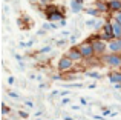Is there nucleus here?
Here are the masks:
<instances>
[{
    "label": "nucleus",
    "instance_id": "19",
    "mask_svg": "<svg viewBox=\"0 0 121 120\" xmlns=\"http://www.w3.org/2000/svg\"><path fill=\"white\" fill-rule=\"evenodd\" d=\"M18 117H20V119H28L29 114H28L26 111H18Z\"/></svg>",
    "mask_w": 121,
    "mask_h": 120
},
{
    "label": "nucleus",
    "instance_id": "6",
    "mask_svg": "<svg viewBox=\"0 0 121 120\" xmlns=\"http://www.w3.org/2000/svg\"><path fill=\"white\" fill-rule=\"evenodd\" d=\"M71 9L74 14H80L84 9V0H72L71 2Z\"/></svg>",
    "mask_w": 121,
    "mask_h": 120
},
{
    "label": "nucleus",
    "instance_id": "33",
    "mask_svg": "<svg viewBox=\"0 0 121 120\" xmlns=\"http://www.w3.org/2000/svg\"><path fill=\"white\" fill-rule=\"evenodd\" d=\"M63 77H60V75H52V80H61Z\"/></svg>",
    "mask_w": 121,
    "mask_h": 120
},
{
    "label": "nucleus",
    "instance_id": "5",
    "mask_svg": "<svg viewBox=\"0 0 121 120\" xmlns=\"http://www.w3.org/2000/svg\"><path fill=\"white\" fill-rule=\"evenodd\" d=\"M66 55H68L69 59H72L75 63L84 60V59H83V55H81V52H80V49H78V46H72V48L69 49L68 52H66Z\"/></svg>",
    "mask_w": 121,
    "mask_h": 120
},
{
    "label": "nucleus",
    "instance_id": "10",
    "mask_svg": "<svg viewBox=\"0 0 121 120\" xmlns=\"http://www.w3.org/2000/svg\"><path fill=\"white\" fill-rule=\"evenodd\" d=\"M95 8L100 12H109V6H107V2H97L95 3Z\"/></svg>",
    "mask_w": 121,
    "mask_h": 120
},
{
    "label": "nucleus",
    "instance_id": "27",
    "mask_svg": "<svg viewBox=\"0 0 121 120\" xmlns=\"http://www.w3.org/2000/svg\"><path fill=\"white\" fill-rule=\"evenodd\" d=\"M41 3H43V5H51V3L54 2V0H40Z\"/></svg>",
    "mask_w": 121,
    "mask_h": 120
},
{
    "label": "nucleus",
    "instance_id": "18",
    "mask_svg": "<svg viewBox=\"0 0 121 120\" xmlns=\"http://www.w3.org/2000/svg\"><path fill=\"white\" fill-rule=\"evenodd\" d=\"M66 42H68L66 39H60V40H57V42H55V45H57V46H65Z\"/></svg>",
    "mask_w": 121,
    "mask_h": 120
},
{
    "label": "nucleus",
    "instance_id": "20",
    "mask_svg": "<svg viewBox=\"0 0 121 120\" xmlns=\"http://www.w3.org/2000/svg\"><path fill=\"white\" fill-rule=\"evenodd\" d=\"M97 25V20L92 18V20H86V26H95Z\"/></svg>",
    "mask_w": 121,
    "mask_h": 120
},
{
    "label": "nucleus",
    "instance_id": "29",
    "mask_svg": "<svg viewBox=\"0 0 121 120\" xmlns=\"http://www.w3.org/2000/svg\"><path fill=\"white\" fill-rule=\"evenodd\" d=\"M80 103H81V106H86V105H87V102H86V99H83V97L80 99Z\"/></svg>",
    "mask_w": 121,
    "mask_h": 120
},
{
    "label": "nucleus",
    "instance_id": "12",
    "mask_svg": "<svg viewBox=\"0 0 121 120\" xmlns=\"http://www.w3.org/2000/svg\"><path fill=\"white\" fill-rule=\"evenodd\" d=\"M103 31H104V32H109V34H112V36H113V25H112V20H110V22H104ZM113 37H115V36H113Z\"/></svg>",
    "mask_w": 121,
    "mask_h": 120
},
{
    "label": "nucleus",
    "instance_id": "14",
    "mask_svg": "<svg viewBox=\"0 0 121 120\" xmlns=\"http://www.w3.org/2000/svg\"><path fill=\"white\" fill-rule=\"evenodd\" d=\"M86 14L94 15V17H98V15H100V11H98L97 8H87V9H86Z\"/></svg>",
    "mask_w": 121,
    "mask_h": 120
},
{
    "label": "nucleus",
    "instance_id": "30",
    "mask_svg": "<svg viewBox=\"0 0 121 120\" xmlns=\"http://www.w3.org/2000/svg\"><path fill=\"white\" fill-rule=\"evenodd\" d=\"M65 96H69V91H61L60 92V97H65Z\"/></svg>",
    "mask_w": 121,
    "mask_h": 120
},
{
    "label": "nucleus",
    "instance_id": "4",
    "mask_svg": "<svg viewBox=\"0 0 121 120\" xmlns=\"http://www.w3.org/2000/svg\"><path fill=\"white\" fill-rule=\"evenodd\" d=\"M74 60L69 59L68 55H63L61 59L58 60V65H57V69H58L60 72H66V71H71L72 68H74Z\"/></svg>",
    "mask_w": 121,
    "mask_h": 120
},
{
    "label": "nucleus",
    "instance_id": "9",
    "mask_svg": "<svg viewBox=\"0 0 121 120\" xmlns=\"http://www.w3.org/2000/svg\"><path fill=\"white\" fill-rule=\"evenodd\" d=\"M112 25H113V36H115V39H120L121 37V23H118L115 18H112Z\"/></svg>",
    "mask_w": 121,
    "mask_h": 120
},
{
    "label": "nucleus",
    "instance_id": "21",
    "mask_svg": "<svg viewBox=\"0 0 121 120\" xmlns=\"http://www.w3.org/2000/svg\"><path fill=\"white\" fill-rule=\"evenodd\" d=\"M69 103H71V99H69L68 96H65L61 99V105H69Z\"/></svg>",
    "mask_w": 121,
    "mask_h": 120
},
{
    "label": "nucleus",
    "instance_id": "3",
    "mask_svg": "<svg viewBox=\"0 0 121 120\" xmlns=\"http://www.w3.org/2000/svg\"><path fill=\"white\" fill-rule=\"evenodd\" d=\"M78 49H80V52H81V55H83V59H84V60H91L95 55L94 43H92V40H91V42H83V43H80V45H78Z\"/></svg>",
    "mask_w": 121,
    "mask_h": 120
},
{
    "label": "nucleus",
    "instance_id": "2",
    "mask_svg": "<svg viewBox=\"0 0 121 120\" xmlns=\"http://www.w3.org/2000/svg\"><path fill=\"white\" fill-rule=\"evenodd\" d=\"M92 43H94V51H95V55H97V57H103V55L109 51V49H107V42L103 40L100 36L92 40Z\"/></svg>",
    "mask_w": 121,
    "mask_h": 120
},
{
    "label": "nucleus",
    "instance_id": "34",
    "mask_svg": "<svg viewBox=\"0 0 121 120\" xmlns=\"http://www.w3.org/2000/svg\"><path fill=\"white\" fill-rule=\"evenodd\" d=\"M44 31H46V29H41V31H39V32H37V36H44Z\"/></svg>",
    "mask_w": 121,
    "mask_h": 120
},
{
    "label": "nucleus",
    "instance_id": "16",
    "mask_svg": "<svg viewBox=\"0 0 121 120\" xmlns=\"http://www.w3.org/2000/svg\"><path fill=\"white\" fill-rule=\"evenodd\" d=\"M51 51H52V46H51V45H46L44 48H41L39 52H40V54H48V52H51Z\"/></svg>",
    "mask_w": 121,
    "mask_h": 120
},
{
    "label": "nucleus",
    "instance_id": "37",
    "mask_svg": "<svg viewBox=\"0 0 121 120\" xmlns=\"http://www.w3.org/2000/svg\"><path fill=\"white\" fill-rule=\"evenodd\" d=\"M120 55H121V52H120Z\"/></svg>",
    "mask_w": 121,
    "mask_h": 120
},
{
    "label": "nucleus",
    "instance_id": "13",
    "mask_svg": "<svg viewBox=\"0 0 121 120\" xmlns=\"http://www.w3.org/2000/svg\"><path fill=\"white\" fill-rule=\"evenodd\" d=\"M100 37H101V39H103V40H106V42H107V43H109V42H110V40H113V39H115V37H113V36H112V34H109V32H104V31H101V34H100Z\"/></svg>",
    "mask_w": 121,
    "mask_h": 120
},
{
    "label": "nucleus",
    "instance_id": "26",
    "mask_svg": "<svg viewBox=\"0 0 121 120\" xmlns=\"http://www.w3.org/2000/svg\"><path fill=\"white\" fill-rule=\"evenodd\" d=\"M69 42H71V43H75V42H77V36H71V37H69Z\"/></svg>",
    "mask_w": 121,
    "mask_h": 120
},
{
    "label": "nucleus",
    "instance_id": "11",
    "mask_svg": "<svg viewBox=\"0 0 121 120\" xmlns=\"http://www.w3.org/2000/svg\"><path fill=\"white\" fill-rule=\"evenodd\" d=\"M109 80L110 83H121V72H112V74H109Z\"/></svg>",
    "mask_w": 121,
    "mask_h": 120
},
{
    "label": "nucleus",
    "instance_id": "25",
    "mask_svg": "<svg viewBox=\"0 0 121 120\" xmlns=\"http://www.w3.org/2000/svg\"><path fill=\"white\" fill-rule=\"evenodd\" d=\"M110 114H112V111H110V109H104V111H103V115H104V117H109Z\"/></svg>",
    "mask_w": 121,
    "mask_h": 120
},
{
    "label": "nucleus",
    "instance_id": "23",
    "mask_svg": "<svg viewBox=\"0 0 121 120\" xmlns=\"http://www.w3.org/2000/svg\"><path fill=\"white\" fill-rule=\"evenodd\" d=\"M66 88H71V86H74V88H81L83 85L81 83H71V85H65Z\"/></svg>",
    "mask_w": 121,
    "mask_h": 120
},
{
    "label": "nucleus",
    "instance_id": "8",
    "mask_svg": "<svg viewBox=\"0 0 121 120\" xmlns=\"http://www.w3.org/2000/svg\"><path fill=\"white\" fill-rule=\"evenodd\" d=\"M107 6H109V11L112 12H118L121 11V0H106Z\"/></svg>",
    "mask_w": 121,
    "mask_h": 120
},
{
    "label": "nucleus",
    "instance_id": "7",
    "mask_svg": "<svg viewBox=\"0 0 121 120\" xmlns=\"http://www.w3.org/2000/svg\"><path fill=\"white\" fill-rule=\"evenodd\" d=\"M46 18L49 22H60V20H63V18H65V15H63L58 9H55V11H52V12H48V14H46Z\"/></svg>",
    "mask_w": 121,
    "mask_h": 120
},
{
    "label": "nucleus",
    "instance_id": "36",
    "mask_svg": "<svg viewBox=\"0 0 121 120\" xmlns=\"http://www.w3.org/2000/svg\"><path fill=\"white\" fill-rule=\"evenodd\" d=\"M41 114H43V112H41V111H37V112H35V117H40Z\"/></svg>",
    "mask_w": 121,
    "mask_h": 120
},
{
    "label": "nucleus",
    "instance_id": "31",
    "mask_svg": "<svg viewBox=\"0 0 121 120\" xmlns=\"http://www.w3.org/2000/svg\"><path fill=\"white\" fill-rule=\"evenodd\" d=\"M8 83H9V85L15 83V78H14V77H9V78H8Z\"/></svg>",
    "mask_w": 121,
    "mask_h": 120
},
{
    "label": "nucleus",
    "instance_id": "1",
    "mask_svg": "<svg viewBox=\"0 0 121 120\" xmlns=\"http://www.w3.org/2000/svg\"><path fill=\"white\" fill-rule=\"evenodd\" d=\"M101 62L104 66H110V68H121V55L117 52H107L101 57Z\"/></svg>",
    "mask_w": 121,
    "mask_h": 120
},
{
    "label": "nucleus",
    "instance_id": "32",
    "mask_svg": "<svg viewBox=\"0 0 121 120\" xmlns=\"http://www.w3.org/2000/svg\"><path fill=\"white\" fill-rule=\"evenodd\" d=\"M60 25H61V26H66V25H68V22L63 18V20H60Z\"/></svg>",
    "mask_w": 121,
    "mask_h": 120
},
{
    "label": "nucleus",
    "instance_id": "35",
    "mask_svg": "<svg viewBox=\"0 0 121 120\" xmlns=\"http://www.w3.org/2000/svg\"><path fill=\"white\" fill-rule=\"evenodd\" d=\"M25 103H26V105H28V106H34V103H32V102H31V100H26V102H25Z\"/></svg>",
    "mask_w": 121,
    "mask_h": 120
},
{
    "label": "nucleus",
    "instance_id": "17",
    "mask_svg": "<svg viewBox=\"0 0 121 120\" xmlns=\"http://www.w3.org/2000/svg\"><path fill=\"white\" fill-rule=\"evenodd\" d=\"M43 29H46V31L52 29V23H51V22H44L43 23Z\"/></svg>",
    "mask_w": 121,
    "mask_h": 120
},
{
    "label": "nucleus",
    "instance_id": "15",
    "mask_svg": "<svg viewBox=\"0 0 121 120\" xmlns=\"http://www.w3.org/2000/svg\"><path fill=\"white\" fill-rule=\"evenodd\" d=\"M86 75H87V77H92V78H95V80L101 78V74H100V72H86Z\"/></svg>",
    "mask_w": 121,
    "mask_h": 120
},
{
    "label": "nucleus",
    "instance_id": "28",
    "mask_svg": "<svg viewBox=\"0 0 121 120\" xmlns=\"http://www.w3.org/2000/svg\"><path fill=\"white\" fill-rule=\"evenodd\" d=\"M9 111H11V109H9V108H8L6 105H3V114H8Z\"/></svg>",
    "mask_w": 121,
    "mask_h": 120
},
{
    "label": "nucleus",
    "instance_id": "24",
    "mask_svg": "<svg viewBox=\"0 0 121 120\" xmlns=\"http://www.w3.org/2000/svg\"><path fill=\"white\" fill-rule=\"evenodd\" d=\"M113 18H115V20L118 22V23H121V11H118V12H117V15H115Z\"/></svg>",
    "mask_w": 121,
    "mask_h": 120
},
{
    "label": "nucleus",
    "instance_id": "22",
    "mask_svg": "<svg viewBox=\"0 0 121 120\" xmlns=\"http://www.w3.org/2000/svg\"><path fill=\"white\" fill-rule=\"evenodd\" d=\"M8 96H9V97H12V99H18V97H20L17 92H14V91H8Z\"/></svg>",
    "mask_w": 121,
    "mask_h": 120
}]
</instances>
